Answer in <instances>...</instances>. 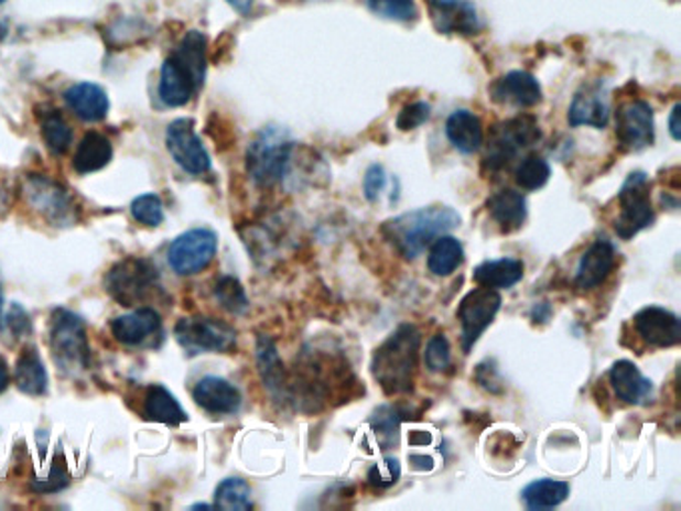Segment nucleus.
I'll return each mask as SVG.
<instances>
[{
    "label": "nucleus",
    "mask_w": 681,
    "mask_h": 511,
    "mask_svg": "<svg viewBox=\"0 0 681 511\" xmlns=\"http://www.w3.org/2000/svg\"><path fill=\"white\" fill-rule=\"evenodd\" d=\"M238 14H248L255 7V0H226Z\"/></svg>",
    "instance_id": "603ef678"
},
{
    "label": "nucleus",
    "mask_w": 681,
    "mask_h": 511,
    "mask_svg": "<svg viewBox=\"0 0 681 511\" xmlns=\"http://www.w3.org/2000/svg\"><path fill=\"white\" fill-rule=\"evenodd\" d=\"M174 336L182 350L191 356L198 354H226L236 346V330L223 319L192 316L179 319Z\"/></svg>",
    "instance_id": "6e6552de"
},
{
    "label": "nucleus",
    "mask_w": 681,
    "mask_h": 511,
    "mask_svg": "<svg viewBox=\"0 0 681 511\" xmlns=\"http://www.w3.org/2000/svg\"><path fill=\"white\" fill-rule=\"evenodd\" d=\"M29 203L43 214L48 222L68 226L76 220V206L73 196L58 182L34 174L24 186Z\"/></svg>",
    "instance_id": "f8f14e48"
},
{
    "label": "nucleus",
    "mask_w": 681,
    "mask_h": 511,
    "mask_svg": "<svg viewBox=\"0 0 681 511\" xmlns=\"http://www.w3.org/2000/svg\"><path fill=\"white\" fill-rule=\"evenodd\" d=\"M110 298L125 308L147 304L160 290L159 272L149 260L125 258L110 268L105 280Z\"/></svg>",
    "instance_id": "423d86ee"
},
{
    "label": "nucleus",
    "mask_w": 681,
    "mask_h": 511,
    "mask_svg": "<svg viewBox=\"0 0 681 511\" xmlns=\"http://www.w3.org/2000/svg\"><path fill=\"white\" fill-rule=\"evenodd\" d=\"M500 308V292L491 287L479 286L476 290H469L468 294L460 300L456 318L462 328L460 340H462L464 354H469L479 340V336L490 328Z\"/></svg>",
    "instance_id": "1a4fd4ad"
},
{
    "label": "nucleus",
    "mask_w": 681,
    "mask_h": 511,
    "mask_svg": "<svg viewBox=\"0 0 681 511\" xmlns=\"http://www.w3.org/2000/svg\"><path fill=\"white\" fill-rule=\"evenodd\" d=\"M408 442H410V446H428V444H432V436L428 432H418L415 430L408 437Z\"/></svg>",
    "instance_id": "3c124183"
},
{
    "label": "nucleus",
    "mask_w": 681,
    "mask_h": 511,
    "mask_svg": "<svg viewBox=\"0 0 681 511\" xmlns=\"http://www.w3.org/2000/svg\"><path fill=\"white\" fill-rule=\"evenodd\" d=\"M430 115H432V107L424 102V100L410 102V105H406L400 110V115L396 118V128L402 130V132H410V130H415V128L422 127L424 122H428Z\"/></svg>",
    "instance_id": "79ce46f5"
},
{
    "label": "nucleus",
    "mask_w": 681,
    "mask_h": 511,
    "mask_svg": "<svg viewBox=\"0 0 681 511\" xmlns=\"http://www.w3.org/2000/svg\"><path fill=\"white\" fill-rule=\"evenodd\" d=\"M609 96L602 83L582 86L568 108L570 127H594L604 130L609 124Z\"/></svg>",
    "instance_id": "6ab92c4d"
},
{
    "label": "nucleus",
    "mask_w": 681,
    "mask_h": 511,
    "mask_svg": "<svg viewBox=\"0 0 681 511\" xmlns=\"http://www.w3.org/2000/svg\"><path fill=\"white\" fill-rule=\"evenodd\" d=\"M464 262V246L456 236L442 235L430 244L428 252V270L434 276H450Z\"/></svg>",
    "instance_id": "2f4dec72"
},
{
    "label": "nucleus",
    "mask_w": 681,
    "mask_h": 511,
    "mask_svg": "<svg viewBox=\"0 0 681 511\" xmlns=\"http://www.w3.org/2000/svg\"><path fill=\"white\" fill-rule=\"evenodd\" d=\"M446 137L462 154H474L484 144L482 120L469 110H454L446 120Z\"/></svg>",
    "instance_id": "a878e982"
},
{
    "label": "nucleus",
    "mask_w": 681,
    "mask_h": 511,
    "mask_svg": "<svg viewBox=\"0 0 681 511\" xmlns=\"http://www.w3.org/2000/svg\"><path fill=\"white\" fill-rule=\"evenodd\" d=\"M364 4L368 7V11L386 21L410 24L420 17L415 0H364Z\"/></svg>",
    "instance_id": "e433bc0d"
},
{
    "label": "nucleus",
    "mask_w": 681,
    "mask_h": 511,
    "mask_svg": "<svg viewBox=\"0 0 681 511\" xmlns=\"http://www.w3.org/2000/svg\"><path fill=\"white\" fill-rule=\"evenodd\" d=\"M194 402L203 407L204 412L214 415L236 414L242 405V394L235 383L218 378L206 376L192 390Z\"/></svg>",
    "instance_id": "412c9836"
},
{
    "label": "nucleus",
    "mask_w": 681,
    "mask_h": 511,
    "mask_svg": "<svg viewBox=\"0 0 681 511\" xmlns=\"http://www.w3.org/2000/svg\"><path fill=\"white\" fill-rule=\"evenodd\" d=\"M144 417L156 424L181 426L188 422L186 410L179 404V400L164 385H150L144 395Z\"/></svg>",
    "instance_id": "cd10ccee"
},
{
    "label": "nucleus",
    "mask_w": 681,
    "mask_h": 511,
    "mask_svg": "<svg viewBox=\"0 0 681 511\" xmlns=\"http://www.w3.org/2000/svg\"><path fill=\"white\" fill-rule=\"evenodd\" d=\"M400 476H402L400 461L396 458H383L368 469L366 481L374 490H390L400 481Z\"/></svg>",
    "instance_id": "a19ab883"
},
{
    "label": "nucleus",
    "mask_w": 681,
    "mask_h": 511,
    "mask_svg": "<svg viewBox=\"0 0 681 511\" xmlns=\"http://www.w3.org/2000/svg\"><path fill=\"white\" fill-rule=\"evenodd\" d=\"M616 246L607 238H597L580 258L575 268V287L587 292L596 290L606 282L616 268Z\"/></svg>",
    "instance_id": "a211bd4d"
},
{
    "label": "nucleus",
    "mask_w": 681,
    "mask_h": 511,
    "mask_svg": "<svg viewBox=\"0 0 681 511\" xmlns=\"http://www.w3.org/2000/svg\"><path fill=\"white\" fill-rule=\"evenodd\" d=\"M634 328L650 348H673L681 341V319L678 314L660 306L639 309L634 316Z\"/></svg>",
    "instance_id": "2eb2a0df"
},
{
    "label": "nucleus",
    "mask_w": 681,
    "mask_h": 511,
    "mask_svg": "<svg viewBox=\"0 0 681 511\" xmlns=\"http://www.w3.org/2000/svg\"><path fill=\"white\" fill-rule=\"evenodd\" d=\"M542 139V130L532 115L508 118L491 128L488 149L484 154V171L500 172L508 168L523 150L532 149Z\"/></svg>",
    "instance_id": "20e7f679"
},
{
    "label": "nucleus",
    "mask_w": 681,
    "mask_h": 511,
    "mask_svg": "<svg viewBox=\"0 0 681 511\" xmlns=\"http://www.w3.org/2000/svg\"><path fill=\"white\" fill-rule=\"evenodd\" d=\"M386 188V171L382 164H372L364 174L363 191L368 203H376Z\"/></svg>",
    "instance_id": "37998d69"
},
{
    "label": "nucleus",
    "mask_w": 681,
    "mask_h": 511,
    "mask_svg": "<svg viewBox=\"0 0 681 511\" xmlns=\"http://www.w3.org/2000/svg\"><path fill=\"white\" fill-rule=\"evenodd\" d=\"M294 140L284 128H262L246 152V171L256 186L270 188L284 176L292 162Z\"/></svg>",
    "instance_id": "7ed1b4c3"
},
{
    "label": "nucleus",
    "mask_w": 681,
    "mask_h": 511,
    "mask_svg": "<svg viewBox=\"0 0 681 511\" xmlns=\"http://www.w3.org/2000/svg\"><path fill=\"white\" fill-rule=\"evenodd\" d=\"M2 2H7V0H0V4H2Z\"/></svg>",
    "instance_id": "5fc2aeb1"
},
{
    "label": "nucleus",
    "mask_w": 681,
    "mask_h": 511,
    "mask_svg": "<svg viewBox=\"0 0 681 511\" xmlns=\"http://www.w3.org/2000/svg\"><path fill=\"white\" fill-rule=\"evenodd\" d=\"M216 300L220 302L226 312L230 314H246V309L250 306L248 296H246L245 286L240 284V280L235 276H223L216 286H214Z\"/></svg>",
    "instance_id": "4c0bfd02"
},
{
    "label": "nucleus",
    "mask_w": 681,
    "mask_h": 511,
    "mask_svg": "<svg viewBox=\"0 0 681 511\" xmlns=\"http://www.w3.org/2000/svg\"><path fill=\"white\" fill-rule=\"evenodd\" d=\"M41 134H43L46 149L56 156H63L73 144V128L64 120L58 110H51L41 120Z\"/></svg>",
    "instance_id": "f704fd0d"
},
{
    "label": "nucleus",
    "mask_w": 681,
    "mask_h": 511,
    "mask_svg": "<svg viewBox=\"0 0 681 511\" xmlns=\"http://www.w3.org/2000/svg\"><path fill=\"white\" fill-rule=\"evenodd\" d=\"M422 346V331L414 324H400L382 346L374 351L370 372L390 398L410 394L414 390L418 354Z\"/></svg>",
    "instance_id": "f257e3e1"
},
{
    "label": "nucleus",
    "mask_w": 681,
    "mask_h": 511,
    "mask_svg": "<svg viewBox=\"0 0 681 511\" xmlns=\"http://www.w3.org/2000/svg\"><path fill=\"white\" fill-rule=\"evenodd\" d=\"M490 98L500 107L532 108L542 102V86L526 70H511L490 86Z\"/></svg>",
    "instance_id": "dca6fc26"
},
{
    "label": "nucleus",
    "mask_w": 681,
    "mask_h": 511,
    "mask_svg": "<svg viewBox=\"0 0 681 511\" xmlns=\"http://www.w3.org/2000/svg\"><path fill=\"white\" fill-rule=\"evenodd\" d=\"M410 414H412V410L400 404H383L374 412L372 417H370V426H372L374 434L378 437L382 449H390L398 444L400 426H402V422L412 417Z\"/></svg>",
    "instance_id": "473e14b6"
},
{
    "label": "nucleus",
    "mask_w": 681,
    "mask_h": 511,
    "mask_svg": "<svg viewBox=\"0 0 681 511\" xmlns=\"http://www.w3.org/2000/svg\"><path fill=\"white\" fill-rule=\"evenodd\" d=\"M523 278V262L518 258H498L486 260L474 268L472 280L478 286L491 290H510Z\"/></svg>",
    "instance_id": "bb28decb"
},
{
    "label": "nucleus",
    "mask_w": 681,
    "mask_h": 511,
    "mask_svg": "<svg viewBox=\"0 0 681 511\" xmlns=\"http://www.w3.org/2000/svg\"><path fill=\"white\" fill-rule=\"evenodd\" d=\"M256 362H258V372L268 392L277 400H288L287 370L278 356L277 344L268 336H258Z\"/></svg>",
    "instance_id": "393cba45"
},
{
    "label": "nucleus",
    "mask_w": 681,
    "mask_h": 511,
    "mask_svg": "<svg viewBox=\"0 0 681 511\" xmlns=\"http://www.w3.org/2000/svg\"><path fill=\"white\" fill-rule=\"evenodd\" d=\"M218 250V236L208 228H192L172 240L169 264L179 276H194L210 267Z\"/></svg>",
    "instance_id": "9d476101"
},
{
    "label": "nucleus",
    "mask_w": 681,
    "mask_h": 511,
    "mask_svg": "<svg viewBox=\"0 0 681 511\" xmlns=\"http://www.w3.org/2000/svg\"><path fill=\"white\" fill-rule=\"evenodd\" d=\"M9 383H11V372H9L7 360L0 356V394H2V392H7Z\"/></svg>",
    "instance_id": "8fccbe9b"
},
{
    "label": "nucleus",
    "mask_w": 681,
    "mask_h": 511,
    "mask_svg": "<svg viewBox=\"0 0 681 511\" xmlns=\"http://www.w3.org/2000/svg\"><path fill=\"white\" fill-rule=\"evenodd\" d=\"M203 85L191 68L171 54L160 68L159 95L166 107L181 108L188 105Z\"/></svg>",
    "instance_id": "f3484780"
},
{
    "label": "nucleus",
    "mask_w": 681,
    "mask_h": 511,
    "mask_svg": "<svg viewBox=\"0 0 681 511\" xmlns=\"http://www.w3.org/2000/svg\"><path fill=\"white\" fill-rule=\"evenodd\" d=\"M214 508L228 511H246L255 508L252 488L242 478H226L214 491Z\"/></svg>",
    "instance_id": "72a5a7b5"
},
{
    "label": "nucleus",
    "mask_w": 681,
    "mask_h": 511,
    "mask_svg": "<svg viewBox=\"0 0 681 511\" xmlns=\"http://www.w3.org/2000/svg\"><path fill=\"white\" fill-rule=\"evenodd\" d=\"M486 206H488L491 220L498 224L501 235L518 232L526 222V216H528L526 196L522 192L514 191V188H504V191L491 194Z\"/></svg>",
    "instance_id": "b1692460"
},
{
    "label": "nucleus",
    "mask_w": 681,
    "mask_h": 511,
    "mask_svg": "<svg viewBox=\"0 0 681 511\" xmlns=\"http://www.w3.org/2000/svg\"><path fill=\"white\" fill-rule=\"evenodd\" d=\"M2 286H0V319H2ZM0 328H2V322H0Z\"/></svg>",
    "instance_id": "864d4df0"
},
{
    "label": "nucleus",
    "mask_w": 681,
    "mask_h": 511,
    "mask_svg": "<svg viewBox=\"0 0 681 511\" xmlns=\"http://www.w3.org/2000/svg\"><path fill=\"white\" fill-rule=\"evenodd\" d=\"M619 216L614 230L621 240H631L656 222L651 206V182L646 172H631L618 192Z\"/></svg>",
    "instance_id": "0eeeda50"
},
{
    "label": "nucleus",
    "mask_w": 681,
    "mask_h": 511,
    "mask_svg": "<svg viewBox=\"0 0 681 511\" xmlns=\"http://www.w3.org/2000/svg\"><path fill=\"white\" fill-rule=\"evenodd\" d=\"M462 218L450 206H428L386 220L380 228L386 242L404 260H415L436 240L458 228Z\"/></svg>",
    "instance_id": "f03ea898"
},
{
    "label": "nucleus",
    "mask_w": 681,
    "mask_h": 511,
    "mask_svg": "<svg viewBox=\"0 0 681 511\" xmlns=\"http://www.w3.org/2000/svg\"><path fill=\"white\" fill-rule=\"evenodd\" d=\"M14 383L26 395H43L48 390V373L44 368L41 354L34 346H26L21 351L14 366Z\"/></svg>",
    "instance_id": "c85d7f7f"
},
{
    "label": "nucleus",
    "mask_w": 681,
    "mask_h": 511,
    "mask_svg": "<svg viewBox=\"0 0 681 511\" xmlns=\"http://www.w3.org/2000/svg\"><path fill=\"white\" fill-rule=\"evenodd\" d=\"M568 498H570V483L564 479H536L522 490L523 505L530 511L554 510Z\"/></svg>",
    "instance_id": "c756f323"
},
{
    "label": "nucleus",
    "mask_w": 681,
    "mask_h": 511,
    "mask_svg": "<svg viewBox=\"0 0 681 511\" xmlns=\"http://www.w3.org/2000/svg\"><path fill=\"white\" fill-rule=\"evenodd\" d=\"M428 11L440 34L474 36L482 31L478 9L472 0H428Z\"/></svg>",
    "instance_id": "4468645a"
},
{
    "label": "nucleus",
    "mask_w": 681,
    "mask_h": 511,
    "mask_svg": "<svg viewBox=\"0 0 681 511\" xmlns=\"http://www.w3.org/2000/svg\"><path fill=\"white\" fill-rule=\"evenodd\" d=\"M680 105H675V107L671 108L670 120H668V124H670V134L671 139L678 140L681 139L680 134Z\"/></svg>",
    "instance_id": "09e8293b"
},
{
    "label": "nucleus",
    "mask_w": 681,
    "mask_h": 511,
    "mask_svg": "<svg viewBox=\"0 0 681 511\" xmlns=\"http://www.w3.org/2000/svg\"><path fill=\"white\" fill-rule=\"evenodd\" d=\"M110 160H112V142L100 132H88L76 149L73 166L78 174H93L108 166Z\"/></svg>",
    "instance_id": "7c9ffc66"
},
{
    "label": "nucleus",
    "mask_w": 681,
    "mask_h": 511,
    "mask_svg": "<svg viewBox=\"0 0 681 511\" xmlns=\"http://www.w3.org/2000/svg\"><path fill=\"white\" fill-rule=\"evenodd\" d=\"M64 102L75 117L85 122H102L108 117L110 100L102 86L95 83H78L64 93Z\"/></svg>",
    "instance_id": "5701e85b"
},
{
    "label": "nucleus",
    "mask_w": 681,
    "mask_h": 511,
    "mask_svg": "<svg viewBox=\"0 0 681 511\" xmlns=\"http://www.w3.org/2000/svg\"><path fill=\"white\" fill-rule=\"evenodd\" d=\"M424 363H426L428 372L432 373H444L452 366V348H450L446 334L437 331L428 340Z\"/></svg>",
    "instance_id": "58836bf2"
},
{
    "label": "nucleus",
    "mask_w": 681,
    "mask_h": 511,
    "mask_svg": "<svg viewBox=\"0 0 681 511\" xmlns=\"http://www.w3.org/2000/svg\"><path fill=\"white\" fill-rule=\"evenodd\" d=\"M160 330H162V319H160L159 312L147 308V306L132 309L125 316H118L110 322V331L115 340L128 348L144 346L150 338H156Z\"/></svg>",
    "instance_id": "aec40b11"
},
{
    "label": "nucleus",
    "mask_w": 681,
    "mask_h": 511,
    "mask_svg": "<svg viewBox=\"0 0 681 511\" xmlns=\"http://www.w3.org/2000/svg\"><path fill=\"white\" fill-rule=\"evenodd\" d=\"M550 176H552L550 162L540 154H528L514 172V181L518 184V188L528 192L543 188L550 181Z\"/></svg>",
    "instance_id": "c9c22d12"
},
{
    "label": "nucleus",
    "mask_w": 681,
    "mask_h": 511,
    "mask_svg": "<svg viewBox=\"0 0 681 511\" xmlns=\"http://www.w3.org/2000/svg\"><path fill=\"white\" fill-rule=\"evenodd\" d=\"M68 486V474H66V469L61 468L58 464H54L53 471H51V476L46 478V481H34L32 483V488L36 491H43V493H48V491H61L63 488Z\"/></svg>",
    "instance_id": "c03bdc74"
},
{
    "label": "nucleus",
    "mask_w": 681,
    "mask_h": 511,
    "mask_svg": "<svg viewBox=\"0 0 681 511\" xmlns=\"http://www.w3.org/2000/svg\"><path fill=\"white\" fill-rule=\"evenodd\" d=\"M607 378L619 402L628 405L650 404L653 398V383L639 372L636 363L619 360L609 368Z\"/></svg>",
    "instance_id": "4be33fe9"
},
{
    "label": "nucleus",
    "mask_w": 681,
    "mask_h": 511,
    "mask_svg": "<svg viewBox=\"0 0 681 511\" xmlns=\"http://www.w3.org/2000/svg\"><path fill=\"white\" fill-rule=\"evenodd\" d=\"M48 346L61 372L75 376L85 372L90 363V348L86 340V326L80 316L71 309L56 308L51 318Z\"/></svg>",
    "instance_id": "39448f33"
},
{
    "label": "nucleus",
    "mask_w": 681,
    "mask_h": 511,
    "mask_svg": "<svg viewBox=\"0 0 681 511\" xmlns=\"http://www.w3.org/2000/svg\"><path fill=\"white\" fill-rule=\"evenodd\" d=\"M7 319H9V326H11V330L14 331L17 336H22L24 331H31V322H29V316H26V312H24L19 304H14V306H12Z\"/></svg>",
    "instance_id": "a18cd8bd"
},
{
    "label": "nucleus",
    "mask_w": 681,
    "mask_h": 511,
    "mask_svg": "<svg viewBox=\"0 0 681 511\" xmlns=\"http://www.w3.org/2000/svg\"><path fill=\"white\" fill-rule=\"evenodd\" d=\"M130 214L137 222L156 228L164 222V206L156 194H142L130 204Z\"/></svg>",
    "instance_id": "ea45409f"
},
{
    "label": "nucleus",
    "mask_w": 681,
    "mask_h": 511,
    "mask_svg": "<svg viewBox=\"0 0 681 511\" xmlns=\"http://www.w3.org/2000/svg\"><path fill=\"white\" fill-rule=\"evenodd\" d=\"M408 461H410L412 468L418 469V471H432V469H434V458L424 456V454H412V456H408Z\"/></svg>",
    "instance_id": "49530a36"
},
{
    "label": "nucleus",
    "mask_w": 681,
    "mask_h": 511,
    "mask_svg": "<svg viewBox=\"0 0 681 511\" xmlns=\"http://www.w3.org/2000/svg\"><path fill=\"white\" fill-rule=\"evenodd\" d=\"M616 139L624 152L648 149L656 140L653 108L646 100L624 102L616 112Z\"/></svg>",
    "instance_id": "9b49d317"
},
{
    "label": "nucleus",
    "mask_w": 681,
    "mask_h": 511,
    "mask_svg": "<svg viewBox=\"0 0 681 511\" xmlns=\"http://www.w3.org/2000/svg\"><path fill=\"white\" fill-rule=\"evenodd\" d=\"M166 149L182 171L192 176L210 171V156L204 149L203 140L194 132L191 118L174 120L166 130Z\"/></svg>",
    "instance_id": "ddd939ff"
},
{
    "label": "nucleus",
    "mask_w": 681,
    "mask_h": 511,
    "mask_svg": "<svg viewBox=\"0 0 681 511\" xmlns=\"http://www.w3.org/2000/svg\"><path fill=\"white\" fill-rule=\"evenodd\" d=\"M550 318H552V306H550L548 302H540V304H536V306H533V322H540V324H545V322H550Z\"/></svg>",
    "instance_id": "de8ad7c7"
}]
</instances>
